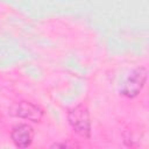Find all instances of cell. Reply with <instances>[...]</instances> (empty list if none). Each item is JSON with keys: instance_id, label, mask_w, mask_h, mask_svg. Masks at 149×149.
<instances>
[{"instance_id": "3957f363", "label": "cell", "mask_w": 149, "mask_h": 149, "mask_svg": "<svg viewBox=\"0 0 149 149\" xmlns=\"http://www.w3.org/2000/svg\"><path fill=\"white\" fill-rule=\"evenodd\" d=\"M9 114L16 118L30 120L33 122H40L43 116V111L37 105H34L29 101H21L10 107Z\"/></svg>"}, {"instance_id": "7a4b0ae2", "label": "cell", "mask_w": 149, "mask_h": 149, "mask_svg": "<svg viewBox=\"0 0 149 149\" xmlns=\"http://www.w3.org/2000/svg\"><path fill=\"white\" fill-rule=\"evenodd\" d=\"M148 71L146 68L140 66L130 72L126 81L123 83V86L121 87V94L127 98H135L139 95L141 90L143 88L146 80H147Z\"/></svg>"}, {"instance_id": "277c9868", "label": "cell", "mask_w": 149, "mask_h": 149, "mask_svg": "<svg viewBox=\"0 0 149 149\" xmlns=\"http://www.w3.org/2000/svg\"><path fill=\"white\" fill-rule=\"evenodd\" d=\"M10 137L14 144L19 148H27L31 144L34 139V130L29 125L21 123L12 129Z\"/></svg>"}, {"instance_id": "6da1fadb", "label": "cell", "mask_w": 149, "mask_h": 149, "mask_svg": "<svg viewBox=\"0 0 149 149\" xmlns=\"http://www.w3.org/2000/svg\"><path fill=\"white\" fill-rule=\"evenodd\" d=\"M68 120L77 134L84 137H90L91 121H90V113L86 106L78 105L71 108L68 113Z\"/></svg>"}]
</instances>
